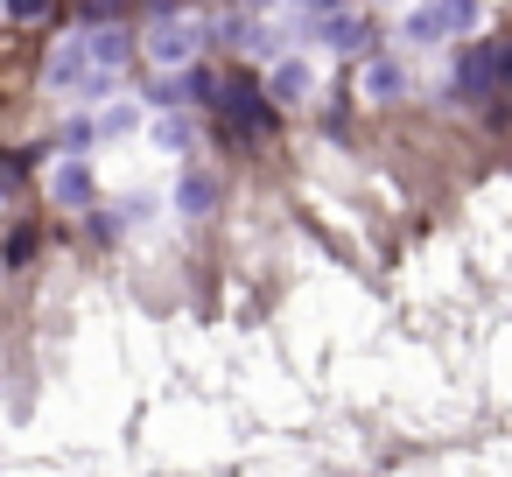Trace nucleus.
Segmentation results:
<instances>
[{
	"label": "nucleus",
	"instance_id": "f257e3e1",
	"mask_svg": "<svg viewBox=\"0 0 512 477\" xmlns=\"http://www.w3.org/2000/svg\"><path fill=\"white\" fill-rule=\"evenodd\" d=\"M470 29H477V0H414V8L400 15L407 50H435V43L470 36Z\"/></svg>",
	"mask_w": 512,
	"mask_h": 477
},
{
	"label": "nucleus",
	"instance_id": "f03ea898",
	"mask_svg": "<svg viewBox=\"0 0 512 477\" xmlns=\"http://www.w3.org/2000/svg\"><path fill=\"white\" fill-rule=\"evenodd\" d=\"M211 106L225 113V127H232V134H267V120H274V99H267V85H246V78L218 85V99H211Z\"/></svg>",
	"mask_w": 512,
	"mask_h": 477
},
{
	"label": "nucleus",
	"instance_id": "7ed1b4c3",
	"mask_svg": "<svg viewBox=\"0 0 512 477\" xmlns=\"http://www.w3.org/2000/svg\"><path fill=\"white\" fill-rule=\"evenodd\" d=\"M449 85H456V99H463V106H484V99L505 85V78H498V43H470V50L456 57Z\"/></svg>",
	"mask_w": 512,
	"mask_h": 477
},
{
	"label": "nucleus",
	"instance_id": "20e7f679",
	"mask_svg": "<svg viewBox=\"0 0 512 477\" xmlns=\"http://www.w3.org/2000/svg\"><path fill=\"white\" fill-rule=\"evenodd\" d=\"M148 57H155L162 71H190V64H197V29H190V22H155Z\"/></svg>",
	"mask_w": 512,
	"mask_h": 477
},
{
	"label": "nucleus",
	"instance_id": "39448f33",
	"mask_svg": "<svg viewBox=\"0 0 512 477\" xmlns=\"http://www.w3.org/2000/svg\"><path fill=\"white\" fill-rule=\"evenodd\" d=\"M358 92H365L372 106H393V99H407V92H414V78H407V64H400V57H365Z\"/></svg>",
	"mask_w": 512,
	"mask_h": 477
},
{
	"label": "nucleus",
	"instance_id": "423d86ee",
	"mask_svg": "<svg viewBox=\"0 0 512 477\" xmlns=\"http://www.w3.org/2000/svg\"><path fill=\"white\" fill-rule=\"evenodd\" d=\"M316 92V71L302 64V57H274V71H267V99L274 106H302Z\"/></svg>",
	"mask_w": 512,
	"mask_h": 477
},
{
	"label": "nucleus",
	"instance_id": "0eeeda50",
	"mask_svg": "<svg viewBox=\"0 0 512 477\" xmlns=\"http://www.w3.org/2000/svg\"><path fill=\"white\" fill-rule=\"evenodd\" d=\"M85 78H92V43H85V36H71V43L50 57L43 85H50V92H71V85H85Z\"/></svg>",
	"mask_w": 512,
	"mask_h": 477
},
{
	"label": "nucleus",
	"instance_id": "6e6552de",
	"mask_svg": "<svg viewBox=\"0 0 512 477\" xmlns=\"http://www.w3.org/2000/svg\"><path fill=\"white\" fill-rule=\"evenodd\" d=\"M50 197H57L64 211H85V204H92V169H85L78 155L57 162V169H50Z\"/></svg>",
	"mask_w": 512,
	"mask_h": 477
},
{
	"label": "nucleus",
	"instance_id": "1a4fd4ad",
	"mask_svg": "<svg viewBox=\"0 0 512 477\" xmlns=\"http://www.w3.org/2000/svg\"><path fill=\"white\" fill-rule=\"evenodd\" d=\"M316 36H323V50H344V57H351V50H365V36H372V29H365V15L330 8V15L316 22Z\"/></svg>",
	"mask_w": 512,
	"mask_h": 477
},
{
	"label": "nucleus",
	"instance_id": "9d476101",
	"mask_svg": "<svg viewBox=\"0 0 512 477\" xmlns=\"http://www.w3.org/2000/svg\"><path fill=\"white\" fill-rule=\"evenodd\" d=\"M211 204H218V183H211L204 169H183V183H176V211H183V218H204Z\"/></svg>",
	"mask_w": 512,
	"mask_h": 477
},
{
	"label": "nucleus",
	"instance_id": "9b49d317",
	"mask_svg": "<svg viewBox=\"0 0 512 477\" xmlns=\"http://www.w3.org/2000/svg\"><path fill=\"white\" fill-rule=\"evenodd\" d=\"M85 43H92V71H113V64L127 57V36H120V29H99V36H85Z\"/></svg>",
	"mask_w": 512,
	"mask_h": 477
},
{
	"label": "nucleus",
	"instance_id": "f8f14e48",
	"mask_svg": "<svg viewBox=\"0 0 512 477\" xmlns=\"http://www.w3.org/2000/svg\"><path fill=\"white\" fill-rule=\"evenodd\" d=\"M92 127H99L106 141H120V134H134V106H106V113H99Z\"/></svg>",
	"mask_w": 512,
	"mask_h": 477
},
{
	"label": "nucleus",
	"instance_id": "ddd939ff",
	"mask_svg": "<svg viewBox=\"0 0 512 477\" xmlns=\"http://www.w3.org/2000/svg\"><path fill=\"white\" fill-rule=\"evenodd\" d=\"M155 141H162V148H190V120H176V113H169V120L155 127Z\"/></svg>",
	"mask_w": 512,
	"mask_h": 477
},
{
	"label": "nucleus",
	"instance_id": "4468645a",
	"mask_svg": "<svg viewBox=\"0 0 512 477\" xmlns=\"http://www.w3.org/2000/svg\"><path fill=\"white\" fill-rule=\"evenodd\" d=\"M29 253H36V232H15L8 239V267H29Z\"/></svg>",
	"mask_w": 512,
	"mask_h": 477
},
{
	"label": "nucleus",
	"instance_id": "2eb2a0df",
	"mask_svg": "<svg viewBox=\"0 0 512 477\" xmlns=\"http://www.w3.org/2000/svg\"><path fill=\"white\" fill-rule=\"evenodd\" d=\"M92 134H99V127H92V120H71V127H64V148H71V155H78V148H85V141H92Z\"/></svg>",
	"mask_w": 512,
	"mask_h": 477
},
{
	"label": "nucleus",
	"instance_id": "dca6fc26",
	"mask_svg": "<svg viewBox=\"0 0 512 477\" xmlns=\"http://www.w3.org/2000/svg\"><path fill=\"white\" fill-rule=\"evenodd\" d=\"M8 15L15 22H36V15H50V0H8Z\"/></svg>",
	"mask_w": 512,
	"mask_h": 477
}]
</instances>
